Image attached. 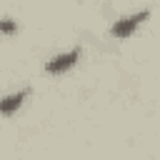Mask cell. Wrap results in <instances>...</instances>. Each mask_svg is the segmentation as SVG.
Masks as SVG:
<instances>
[{
  "mask_svg": "<svg viewBox=\"0 0 160 160\" xmlns=\"http://www.w3.org/2000/svg\"><path fill=\"white\" fill-rule=\"evenodd\" d=\"M148 18H150V10H140V12H132V15H128V18H120V20L112 22L110 35L118 38V40H125V38H130V35L148 20Z\"/></svg>",
  "mask_w": 160,
  "mask_h": 160,
  "instance_id": "6da1fadb",
  "label": "cell"
},
{
  "mask_svg": "<svg viewBox=\"0 0 160 160\" xmlns=\"http://www.w3.org/2000/svg\"><path fill=\"white\" fill-rule=\"evenodd\" d=\"M80 55H82V50H80V48H72V50H68V52H60V55H55V58H50V60L45 62V72H48V75L68 72L70 68H75V65H78Z\"/></svg>",
  "mask_w": 160,
  "mask_h": 160,
  "instance_id": "7a4b0ae2",
  "label": "cell"
},
{
  "mask_svg": "<svg viewBox=\"0 0 160 160\" xmlns=\"http://www.w3.org/2000/svg\"><path fill=\"white\" fill-rule=\"evenodd\" d=\"M28 95H30V90L25 88V90H18V92H10V95L0 98V115H15L20 110V105L28 100Z\"/></svg>",
  "mask_w": 160,
  "mask_h": 160,
  "instance_id": "3957f363",
  "label": "cell"
},
{
  "mask_svg": "<svg viewBox=\"0 0 160 160\" xmlns=\"http://www.w3.org/2000/svg\"><path fill=\"white\" fill-rule=\"evenodd\" d=\"M15 32H18V20L0 18V35H15Z\"/></svg>",
  "mask_w": 160,
  "mask_h": 160,
  "instance_id": "277c9868",
  "label": "cell"
}]
</instances>
